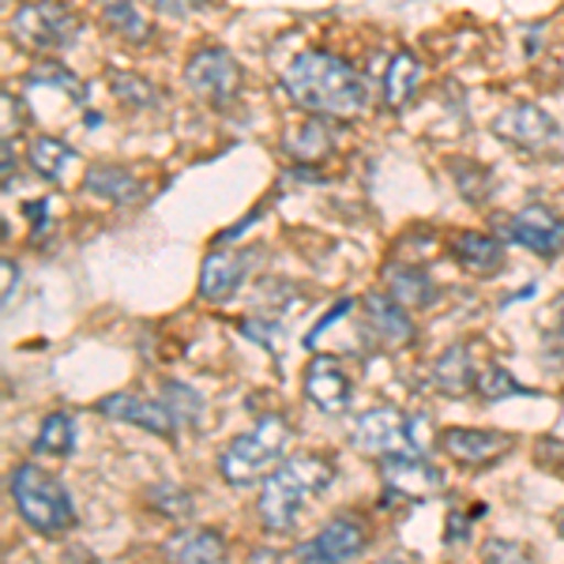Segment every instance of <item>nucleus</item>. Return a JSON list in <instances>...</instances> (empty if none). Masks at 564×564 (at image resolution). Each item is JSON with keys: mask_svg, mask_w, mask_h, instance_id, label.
<instances>
[{"mask_svg": "<svg viewBox=\"0 0 564 564\" xmlns=\"http://www.w3.org/2000/svg\"><path fill=\"white\" fill-rule=\"evenodd\" d=\"M282 90L297 109L327 121H347L366 113L369 87L358 76V68L327 50H305L282 72Z\"/></svg>", "mask_w": 564, "mask_h": 564, "instance_id": "nucleus-1", "label": "nucleus"}, {"mask_svg": "<svg viewBox=\"0 0 564 564\" xmlns=\"http://www.w3.org/2000/svg\"><path fill=\"white\" fill-rule=\"evenodd\" d=\"M335 481L332 463L324 456H290L286 463H279L260 489V523L271 534H290L302 520L305 505L313 497H321L327 486Z\"/></svg>", "mask_w": 564, "mask_h": 564, "instance_id": "nucleus-2", "label": "nucleus"}, {"mask_svg": "<svg viewBox=\"0 0 564 564\" xmlns=\"http://www.w3.org/2000/svg\"><path fill=\"white\" fill-rule=\"evenodd\" d=\"M8 494L15 500L20 520L39 531L42 539H61L76 527V505H72L68 489L61 486L50 470L34 467V463H20L8 478Z\"/></svg>", "mask_w": 564, "mask_h": 564, "instance_id": "nucleus-3", "label": "nucleus"}, {"mask_svg": "<svg viewBox=\"0 0 564 564\" xmlns=\"http://www.w3.org/2000/svg\"><path fill=\"white\" fill-rule=\"evenodd\" d=\"M290 444V422L282 414H263L252 430L234 436L218 456V475L230 486H249L257 478H268L286 456Z\"/></svg>", "mask_w": 564, "mask_h": 564, "instance_id": "nucleus-4", "label": "nucleus"}, {"mask_svg": "<svg viewBox=\"0 0 564 564\" xmlns=\"http://www.w3.org/2000/svg\"><path fill=\"white\" fill-rule=\"evenodd\" d=\"M354 448L366 452V456H395V452H425L436 444V433L425 414H403L395 406H372L354 422Z\"/></svg>", "mask_w": 564, "mask_h": 564, "instance_id": "nucleus-5", "label": "nucleus"}, {"mask_svg": "<svg viewBox=\"0 0 564 564\" xmlns=\"http://www.w3.org/2000/svg\"><path fill=\"white\" fill-rule=\"evenodd\" d=\"M8 34L26 53H53L68 50L79 39V20L61 0H26V4L15 8Z\"/></svg>", "mask_w": 564, "mask_h": 564, "instance_id": "nucleus-6", "label": "nucleus"}, {"mask_svg": "<svg viewBox=\"0 0 564 564\" xmlns=\"http://www.w3.org/2000/svg\"><path fill=\"white\" fill-rule=\"evenodd\" d=\"M241 79L245 76H241L238 57L218 50V45H207V50L193 53L185 65V87L212 106H230L241 90Z\"/></svg>", "mask_w": 564, "mask_h": 564, "instance_id": "nucleus-7", "label": "nucleus"}, {"mask_svg": "<svg viewBox=\"0 0 564 564\" xmlns=\"http://www.w3.org/2000/svg\"><path fill=\"white\" fill-rule=\"evenodd\" d=\"M500 238L542 260H553L564 252V215L550 212L545 204H527L508 218H500Z\"/></svg>", "mask_w": 564, "mask_h": 564, "instance_id": "nucleus-8", "label": "nucleus"}, {"mask_svg": "<svg viewBox=\"0 0 564 564\" xmlns=\"http://www.w3.org/2000/svg\"><path fill=\"white\" fill-rule=\"evenodd\" d=\"M380 481H384L388 500H430L444 486V475L425 456L414 452H395V456H380Z\"/></svg>", "mask_w": 564, "mask_h": 564, "instance_id": "nucleus-9", "label": "nucleus"}, {"mask_svg": "<svg viewBox=\"0 0 564 564\" xmlns=\"http://www.w3.org/2000/svg\"><path fill=\"white\" fill-rule=\"evenodd\" d=\"M494 135H500V140L520 151L539 154V151H550L553 143L561 140V124L553 121L542 106L516 102V106H508L505 113L494 117Z\"/></svg>", "mask_w": 564, "mask_h": 564, "instance_id": "nucleus-10", "label": "nucleus"}, {"mask_svg": "<svg viewBox=\"0 0 564 564\" xmlns=\"http://www.w3.org/2000/svg\"><path fill=\"white\" fill-rule=\"evenodd\" d=\"M369 545L366 523L358 516H335V520L324 523V531L316 539L302 542L294 550L297 561H321V564H339V561H354L361 557Z\"/></svg>", "mask_w": 564, "mask_h": 564, "instance_id": "nucleus-11", "label": "nucleus"}, {"mask_svg": "<svg viewBox=\"0 0 564 564\" xmlns=\"http://www.w3.org/2000/svg\"><path fill=\"white\" fill-rule=\"evenodd\" d=\"M302 384H305V399L324 414H343L354 399L350 369L339 358H332V354H321V358L308 361Z\"/></svg>", "mask_w": 564, "mask_h": 564, "instance_id": "nucleus-12", "label": "nucleus"}, {"mask_svg": "<svg viewBox=\"0 0 564 564\" xmlns=\"http://www.w3.org/2000/svg\"><path fill=\"white\" fill-rule=\"evenodd\" d=\"M512 436L500 430H463V425H452V430L441 433V452L459 467H489V463L505 459L512 452Z\"/></svg>", "mask_w": 564, "mask_h": 564, "instance_id": "nucleus-13", "label": "nucleus"}, {"mask_svg": "<svg viewBox=\"0 0 564 564\" xmlns=\"http://www.w3.org/2000/svg\"><path fill=\"white\" fill-rule=\"evenodd\" d=\"M361 313H366V332L372 335L377 347L399 350L414 339L411 308L399 305L388 290H369V294L361 297Z\"/></svg>", "mask_w": 564, "mask_h": 564, "instance_id": "nucleus-14", "label": "nucleus"}, {"mask_svg": "<svg viewBox=\"0 0 564 564\" xmlns=\"http://www.w3.org/2000/svg\"><path fill=\"white\" fill-rule=\"evenodd\" d=\"M98 414L113 417V422L140 425V430H148L154 436L177 433V417L162 399H143V395H132V391H113V395L98 399Z\"/></svg>", "mask_w": 564, "mask_h": 564, "instance_id": "nucleus-15", "label": "nucleus"}, {"mask_svg": "<svg viewBox=\"0 0 564 564\" xmlns=\"http://www.w3.org/2000/svg\"><path fill=\"white\" fill-rule=\"evenodd\" d=\"M245 275H249V252L241 249H223L215 245L212 252L199 263V297L204 302H230L241 290Z\"/></svg>", "mask_w": 564, "mask_h": 564, "instance_id": "nucleus-16", "label": "nucleus"}, {"mask_svg": "<svg viewBox=\"0 0 564 564\" xmlns=\"http://www.w3.org/2000/svg\"><path fill=\"white\" fill-rule=\"evenodd\" d=\"M448 257L459 263L463 271L470 275H500L505 271V245L494 234H481V230H456L448 238Z\"/></svg>", "mask_w": 564, "mask_h": 564, "instance_id": "nucleus-17", "label": "nucleus"}, {"mask_svg": "<svg viewBox=\"0 0 564 564\" xmlns=\"http://www.w3.org/2000/svg\"><path fill=\"white\" fill-rule=\"evenodd\" d=\"M384 290L406 308H430L436 302V282L430 271L414 268V263H388L384 268Z\"/></svg>", "mask_w": 564, "mask_h": 564, "instance_id": "nucleus-18", "label": "nucleus"}, {"mask_svg": "<svg viewBox=\"0 0 564 564\" xmlns=\"http://www.w3.org/2000/svg\"><path fill=\"white\" fill-rule=\"evenodd\" d=\"M84 193L95 199H106V204H140L148 196L143 181L129 174L124 166H95L87 170L84 177Z\"/></svg>", "mask_w": 564, "mask_h": 564, "instance_id": "nucleus-19", "label": "nucleus"}, {"mask_svg": "<svg viewBox=\"0 0 564 564\" xmlns=\"http://www.w3.org/2000/svg\"><path fill=\"white\" fill-rule=\"evenodd\" d=\"M26 162H31V170L42 181H50V185H61V181L68 177V170L79 162V154L72 151L65 140L42 132V135H34V140L26 143Z\"/></svg>", "mask_w": 564, "mask_h": 564, "instance_id": "nucleus-20", "label": "nucleus"}, {"mask_svg": "<svg viewBox=\"0 0 564 564\" xmlns=\"http://www.w3.org/2000/svg\"><path fill=\"white\" fill-rule=\"evenodd\" d=\"M475 384H478V369H475V361H470L467 347L444 350L441 361L433 366V388L448 399H459V395H467V391H475Z\"/></svg>", "mask_w": 564, "mask_h": 564, "instance_id": "nucleus-21", "label": "nucleus"}, {"mask_svg": "<svg viewBox=\"0 0 564 564\" xmlns=\"http://www.w3.org/2000/svg\"><path fill=\"white\" fill-rule=\"evenodd\" d=\"M166 557L170 561H185V564H215L226 557V539L218 531H207V527H196V531H177L174 539L166 542Z\"/></svg>", "mask_w": 564, "mask_h": 564, "instance_id": "nucleus-22", "label": "nucleus"}, {"mask_svg": "<svg viewBox=\"0 0 564 564\" xmlns=\"http://www.w3.org/2000/svg\"><path fill=\"white\" fill-rule=\"evenodd\" d=\"M417 90H422V65H417V57L406 50L395 53L384 72V102L391 109H403L414 102Z\"/></svg>", "mask_w": 564, "mask_h": 564, "instance_id": "nucleus-23", "label": "nucleus"}, {"mask_svg": "<svg viewBox=\"0 0 564 564\" xmlns=\"http://www.w3.org/2000/svg\"><path fill=\"white\" fill-rule=\"evenodd\" d=\"M332 148H335V140H332V129H327V117L308 113L305 124H297V129H290L286 135H282V151L297 162H316V159H324Z\"/></svg>", "mask_w": 564, "mask_h": 564, "instance_id": "nucleus-24", "label": "nucleus"}, {"mask_svg": "<svg viewBox=\"0 0 564 564\" xmlns=\"http://www.w3.org/2000/svg\"><path fill=\"white\" fill-rule=\"evenodd\" d=\"M98 12H102V23L113 34H121L124 42L143 45L151 42V20L140 12L135 0H98Z\"/></svg>", "mask_w": 564, "mask_h": 564, "instance_id": "nucleus-25", "label": "nucleus"}, {"mask_svg": "<svg viewBox=\"0 0 564 564\" xmlns=\"http://www.w3.org/2000/svg\"><path fill=\"white\" fill-rule=\"evenodd\" d=\"M72 448H76V417L65 411L50 414L39 430L34 452H39V456H68Z\"/></svg>", "mask_w": 564, "mask_h": 564, "instance_id": "nucleus-26", "label": "nucleus"}, {"mask_svg": "<svg viewBox=\"0 0 564 564\" xmlns=\"http://www.w3.org/2000/svg\"><path fill=\"white\" fill-rule=\"evenodd\" d=\"M162 403L174 411L177 425H199L204 422V395L196 388L181 384V380H162Z\"/></svg>", "mask_w": 564, "mask_h": 564, "instance_id": "nucleus-27", "label": "nucleus"}, {"mask_svg": "<svg viewBox=\"0 0 564 564\" xmlns=\"http://www.w3.org/2000/svg\"><path fill=\"white\" fill-rule=\"evenodd\" d=\"M475 391L481 399H489V403H500V399H512V395H523V384L512 377L508 369H500V366H486V369H478V384Z\"/></svg>", "mask_w": 564, "mask_h": 564, "instance_id": "nucleus-28", "label": "nucleus"}, {"mask_svg": "<svg viewBox=\"0 0 564 564\" xmlns=\"http://www.w3.org/2000/svg\"><path fill=\"white\" fill-rule=\"evenodd\" d=\"M109 87H113V95L121 98L124 106H132V109H143V106H154V102H159V90H154L143 76H129V72H113V76H109Z\"/></svg>", "mask_w": 564, "mask_h": 564, "instance_id": "nucleus-29", "label": "nucleus"}, {"mask_svg": "<svg viewBox=\"0 0 564 564\" xmlns=\"http://www.w3.org/2000/svg\"><path fill=\"white\" fill-rule=\"evenodd\" d=\"M148 500H151L154 512L170 516V520H185V516L193 512V497H188L185 489L170 486V481H166V486H151Z\"/></svg>", "mask_w": 564, "mask_h": 564, "instance_id": "nucleus-30", "label": "nucleus"}, {"mask_svg": "<svg viewBox=\"0 0 564 564\" xmlns=\"http://www.w3.org/2000/svg\"><path fill=\"white\" fill-rule=\"evenodd\" d=\"M459 170H452L456 174V181H459V193L470 199V204H481V199L489 196V174L481 166H475L470 162V174H463V162H456Z\"/></svg>", "mask_w": 564, "mask_h": 564, "instance_id": "nucleus-31", "label": "nucleus"}, {"mask_svg": "<svg viewBox=\"0 0 564 564\" xmlns=\"http://www.w3.org/2000/svg\"><path fill=\"white\" fill-rule=\"evenodd\" d=\"M534 463H539L545 475L564 478V441H557V436H542L539 448H534Z\"/></svg>", "mask_w": 564, "mask_h": 564, "instance_id": "nucleus-32", "label": "nucleus"}, {"mask_svg": "<svg viewBox=\"0 0 564 564\" xmlns=\"http://www.w3.org/2000/svg\"><path fill=\"white\" fill-rule=\"evenodd\" d=\"M486 557H500V561H527V550L516 542H489Z\"/></svg>", "mask_w": 564, "mask_h": 564, "instance_id": "nucleus-33", "label": "nucleus"}, {"mask_svg": "<svg viewBox=\"0 0 564 564\" xmlns=\"http://www.w3.org/2000/svg\"><path fill=\"white\" fill-rule=\"evenodd\" d=\"M545 321H550V335L564 347V294L553 297V305H550V313H545Z\"/></svg>", "mask_w": 564, "mask_h": 564, "instance_id": "nucleus-34", "label": "nucleus"}, {"mask_svg": "<svg viewBox=\"0 0 564 564\" xmlns=\"http://www.w3.org/2000/svg\"><path fill=\"white\" fill-rule=\"evenodd\" d=\"M343 313H350V302H339V305H335V308H332V313H327V316H324V321H321V324H316V327H313V332H308V335H305V347H313V343H316V339H321V335H324V332H327V327H332L335 321H339V316H343Z\"/></svg>", "mask_w": 564, "mask_h": 564, "instance_id": "nucleus-35", "label": "nucleus"}, {"mask_svg": "<svg viewBox=\"0 0 564 564\" xmlns=\"http://www.w3.org/2000/svg\"><path fill=\"white\" fill-rule=\"evenodd\" d=\"M193 4H196V0H151V8H154V12H162V15H174V20H177V15H185Z\"/></svg>", "mask_w": 564, "mask_h": 564, "instance_id": "nucleus-36", "label": "nucleus"}, {"mask_svg": "<svg viewBox=\"0 0 564 564\" xmlns=\"http://www.w3.org/2000/svg\"><path fill=\"white\" fill-rule=\"evenodd\" d=\"M0 268H4V305H12V294H15V286H20V271H15L12 260H4Z\"/></svg>", "mask_w": 564, "mask_h": 564, "instance_id": "nucleus-37", "label": "nucleus"}, {"mask_svg": "<svg viewBox=\"0 0 564 564\" xmlns=\"http://www.w3.org/2000/svg\"><path fill=\"white\" fill-rule=\"evenodd\" d=\"M470 534V520H463V512H452L448 516V542H459Z\"/></svg>", "mask_w": 564, "mask_h": 564, "instance_id": "nucleus-38", "label": "nucleus"}, {"mask_svg": "<svg viewBox=\"0 0 564 564\" xmlns=\"http://www.w3.org/2000/svg\"><path fill=\"white\" fill-rule=\"evenodd\" d=\"M557 534H561V539H564V512L557 516Z\"/></svg>", "mask_w": 564, "mask_h": 564, "instance_id": "nucleus-39", "label": "nucleus"}]
</instances>
